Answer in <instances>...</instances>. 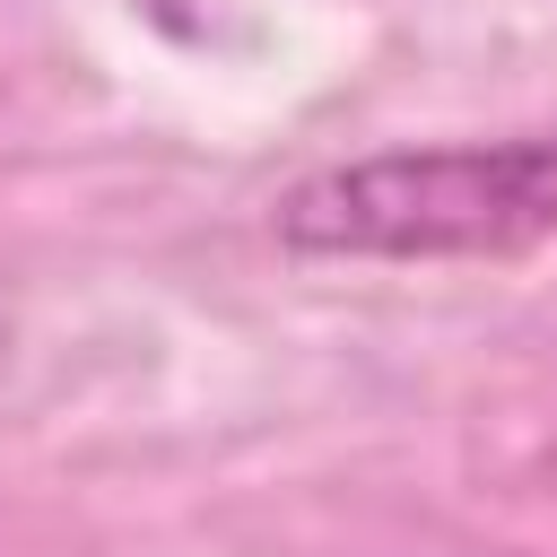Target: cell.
Listing matches in <instances>:
<instances>
[{
  "mask_svg": "<svg viewBox=\"0 0 557 557\" xmlns=\"http://www.w3.org/2000/svg\"><path fill=\"white\" fill-rule=\"evenodd\" d=\"M540 235H557V131L383 148L278 200V244L313 261H505Z\"/></svg>",
  "mask_w": 557,
  "mask_h": 557,
  "instance_id": "1",
  "label": "cell"
}]
</instances>
